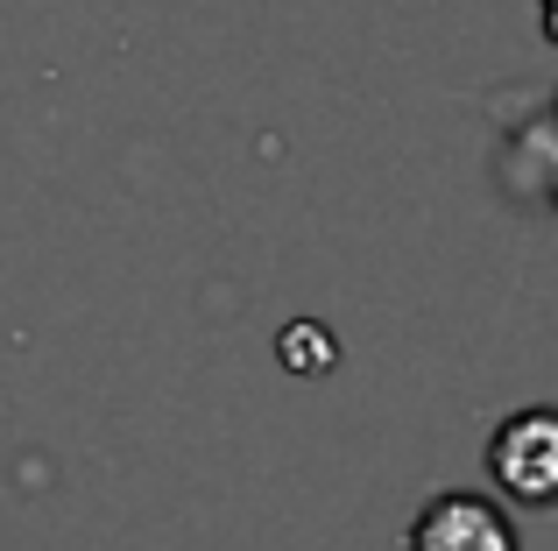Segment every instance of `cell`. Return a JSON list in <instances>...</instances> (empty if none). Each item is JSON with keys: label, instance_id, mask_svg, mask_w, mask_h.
Listing matches in <instances>:
<instances>
[{"label": "cell", "instance_id": "cell-1", "mask_svg": "<svg viewBox=\"0 0 558 551\" xmlns=\"http://www.w3.org/2000/svg\"><path fill=\"white\" fill-rule=\"evenodd\" d=\"M488 474L509 502L551 510L558 502V411H517L488 439Z\"/></svg>", "mask_w": 558, "mask_h": 551}, {"label": "cell", "instance_id": "cell-3", "mask_svg": "<svg viewBox=\"0 0 558 551\" xmlns=\"http://www.w3.org/2000/svg\"><path fill=\"white\" fill-rule=\"evenodd\" d=\"M283 360H290L298 375H318V368H332V340H326L318 326H290V332H283Z\"/></svg>", "mask_w": 558, "mask_h": 551}, {"label": "cell", "instance_id": "cell-2", "mask_svg": "<svg viewBox=\"0 0 558 551\" xmlns=\"http://www.w3.org/2000/svg\"><path fill=\"white\" fill-rule=\"evenodd\" d=\"M410 551H517V524L488 495H438L410 530Z\"/></svg>", "mask_w": 558, "mask_h": 551}]
</instances>
